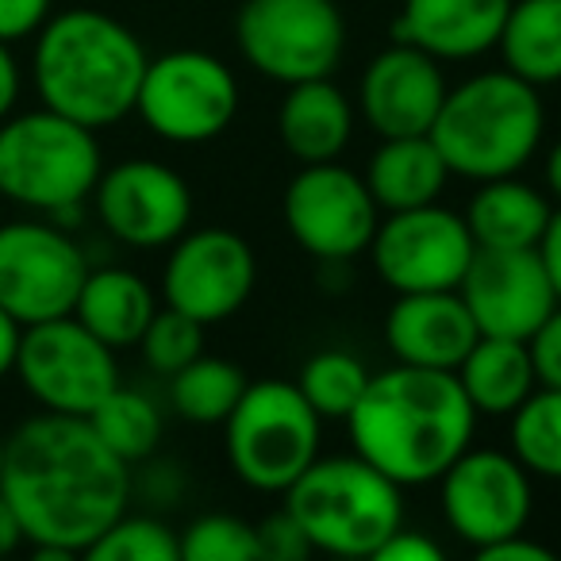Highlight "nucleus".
I'll return each mask as SVG.
<instances>
[{
  "mask_svg": "<svg viewBox=\"0 0 561 561\" xmlns=\"http://www.w3.org/2000/svg\"><path fill=\"white\" fill-rule=\"evenodd\" d=\"M131 466L81 415L43 412L9 435L0 492L39 561L85 553L131 504Z\"/></svg>",
  "mask_w": 561,
  "mask_h": 561,
  "instance_id": "1",
  "label": "nucleus"
},
{
  "mask_svg": "<svg viewBox=\"0 0 561 561\" xmlns=\"http://www.w3.org/2000/svg\"><path fill=\"white\" fill-rule=\"evenodd\" d=\"M354 454L385 477L408 484H431L469 450L477 431V408L469 404L454 369H423L397 362L369 385L346 415Z\"/></svg>",
  "mask_w": 561,
  "mask_h": 561,
  "instance_id": "2",
  "label": "nucleus"
},
{
  "mask_svg": "<svg viewBox=\"0 0 561 561\" xmlns=\"http://www.w3.org/2000/svg\"><path fill=\"white\" fill-rule=\"evenodd\" d=\"M147 62L127 24L96 9H70L35 32L32 81L47 108L101 131L135 112Z\"/></svg>",
  "mask_w": 561,
  "mask_h": 561,
  "instance_id": "3",
  "label": "nucleus"
},
{
  "mask_svg": "<svg viewBox=\"0 0 561 561\" xmlns=\"http://www.w3.org/2000/svg\"><path fill=\"white\" fill-rule=\"evenodd\" d=\"M542 127L546 112L538 89L512 70H489L446 89L427 135L446 170L481 185L519 173L535 158Z\"/></svg>",
  "mask_w": 561,
  "mask_h": 561,
  "instance_id": "4",
  "label": "nucleus"
},
{
  "mask_svg": "<svg viewBox=\"0 0 561 561\" xmlns=\"http://www.w3.org/2000/svg\"><path fill=\"white\" fill-rule=\"evenodd\" d=\"M285 512L297 519L312 550L335 558H374L377 546L404 523L400 484L362 454L316 458L285 489Z\"/></svg>",
  "mask_w": 561,
  "mask_h": 561,
  "instance_id": "5",
  "label": "nucleus"
},
{
  "mask_svg": "<svg viewBox=\"0 0 561 561\" xmlns=\"http://www.w3.org/2000/svg\"><path fill=\"white\" fill-rule=\"evenodd\" d=\"M104 173L96 131L55 108L0 119V196L50 216L85 204Z\"/></svg>",
  "mask_w": 561,
  "mask_h": 561,
  "instance_id": "6",
  "label": "nucleus"
},
{
  "mask_svg": "<svg viewBox=\"0 0 561 561\" xmlns=\"http://www.w3.org/2000/svg\"><path fill=\"white\" fill-rule=\"evenodd\" d=\"M224 427L231 469L257 492H285L320 458L323 420L289 381L247 385Z\"/></svg>",
  "mask_w": 561,
  "mask_h": 561,
  "instance_id": "7",
  "label": "nucleus"
},
{
  "mask_svg": "<svg viewBox=\"0 0 561 561\" xmlns=\"http://www.w3.org/2000/svg\"><path fill=\"white\" fill-rule=\"evenodd\" d=\"M234 39L262 78L297 85L335 73L346 50V20L335 0H242Z\"/></svg>",
  "mask_w": 561,
  "mask_h": 561,
  "instance_id": "8",
  "label": "nucleus"
},
{
  "mask_svg": "<svg viewBox=\"0 0 561 561\" xmlns=\"http://www.w3.org/2000/svg\"><path fill=\"white\" fill-rule=\"evenodd\" d=\"M135 112L165 142H211L239 112V81L208 50H170L147 62Z\"/></svg>",
  "mask_w": 561,
  "mask_h": 561,
  "instance_id": "9",
  "label": "nucleus"
},
{
  "mask_svg": "<svg viewBox=\"0 0 561 561\" xmlns=\"http://www.w3.org/2000/svg\"><path fill=\"white\" fill-rule=\"evenodd\" d=\"M12 374L43 412L81 420L119 385L116 351L73 316L24 328Z\"/></svg>",
  "mask_w": 561,
  "mask_h": 561,
  "instance_id": "10",
  "label": "nucleus"
},
{
  "mask_svg": "<svg viewBox=\"0 0 561 561\" xmlns=\"http://www.w3.org/2000/svg\"><path fill=\"white\" fill-rule=\"evenodd\" d=\"M85 277V250L66 227L50 219L0 227V308H9L24 328L70 316Z\"/></svg>",
  "mask_w": 561,
  "mask_h": 561,
  "instance_id": "11",
  "label": "nucleus"
},
{
  "mask_svg": "<svg viewBox=\"0 0 561 561\" xmlns=\"http://www.w3.org/2000/svg\"><path fill=\"white\" fill-rule=\"evenodd\" d=\"M473 254L477 242L469 234L466 216L438 208V204L385 211V219L374 231V242H369L377 277L392 293L458 289Z\"/></svg>",
  "mask_w": 561,
  "mask_h": 561,
  "instance_id": "12",
  "label": "nucleus"
},
{
  "mask_svg": "<svg viewBox=\"0 0 561 561\" xmlns=\"http://www.w3.org/2000/svg\"><path fill=\"white\" fill-rule=\"evenodd\" d=\"M381 224L366 178L339 162H308L285 188V227L320 262H351L366 254Z\"/></svg>",
  "mask_w": 561,
  "mask_h": 561,
  "instance_id": "13",
  "label": "nucleus"
},
{
  "mask_svg": "<svg viewBox=\"0 0 561 561\" xmlns=\"http://www.w3.org/2000/svg\"><path fill=\"white\" fill-rule=\"evenodd\" d=\"M257 280L254 250L224 227L185 231L162 270V297L196 323H224L250 300Z\"/></svg>",
  "mask_w": 561,
  "mask_h": 561,
  "instance_id": "14",
  "label": "nucleus"
},
{
  "mask_svg": "<svg viewBox=\"0 0 561 561\" xmlns=\"http://www.w3.org/2000/svg\"><path fill=\"white\" fill-rule=\"evenodd\" d=\"M443 515L450 530L473 550L527 530L535 492L515 454L466 450L443 477Z\"/></svg>",
  "mask_w": 561,
  "mask_h": 561,
  "instance_id": "15",
  "label": "nucleus"
},
{
  "mask_svg": "<svg viewBox=\"0 0 561 561\" xmlns=\"http://www.w3.org/2000/svg\"><path fill=\"white\" fill-rule=\"evenodd\" d=\"M93 204L104 231L139 250L173 247L193 224V193L185 178L150 158H127L104 170Z\"/></svg>",
  "mask_w": 561,
  "mask_h": 561,
  "instance_id": "16",
  "label": "nucleus"
},
{
  "mask_svg": "<svg viewBox=\"0 0 561 561\" xmlns=\"http://www.w3.org/2000/svg\"><path fill=\"white\" fill-rule=\"evenodd\" d=\"M458 293L481 335L523 339V343L558 308V293H553L550 277H546V265L535 247L527 250L477 247Z\"/></svg>",
  "mask_w": 561,
  "mask_h": 561,
  "instance_id": "17",
  "label": "nucleus"
},
{
  "mask_svg": "<svg viewBox=\"0 0 561 561\" xmlns=\"http://www.w3.org/2000/svg\"><path fill=\"white\" fill-rule=\"evenodd\" d=\"M443 62L412 43H392L362 73L358 104L366 124L381 139L427 135L446 96Z\"/></svg>",
  "mask_w": 561,
  "mask_h": 561,
  "instance_id": "18",
  "label": "nucleus"
},
{
  "mask_svg": "<svg viewBox=\"0 0 561 561\" xmlns=\"http://www.w3.org/2000/svg\"><path fill=\"white\" fill-rule=\"evenodd\" d=\"M477 339L481 331L458 289L397 293V305L385 316V343L404 366L458 369Z\"/></svg>",
  "mask_w": 561,
  "mask_h": 561,
  "instance_id": "19",
  "label": "nucleus"
},
{
  "mask_svg": "<svg viewBox=\"0 0 561 561\" xmlns=\"http://www.w3.org/2000/svg\"><path fill=\"white\" fill-rule=\"evenodd\" d=\"M512 0H404L392 39L427 50L438 62H469L492 50Z\"/></svg>",
  "mask_w": 561,
  "mask_h": 561,
  "instance_id": "20",
  "label": "nucleus"
},
{
  "mask_svg": "<svg viewBox=\"0 0 561 561\" xmlns=\"http://www.w3.org/2000/svg\"><path fill=\"white\" fill-rule=\"evenodd\" d=\"M277 135L297 162H335L354 135V108L331 78L297 81L277 108Z\"/></svg>",
  "mask_w": 561,
  "mask_h": 561,
  "instance_id": "21",
  "label": "nucleus"
},
{
  "mask_svg": "<svg viewBox=\"0 0 561 561\" xmlns=\"http://www.w3.org/2000/svg\"><path fill=\"white\" fill-rule=\"evenodd\" d=\"M154 312V293L139 273L124 265H104V270H89L70 316L112 351H124V346H139Z\"/></svg>",
  "mask_w": 561,
  "mask_h": 561,
  "instance_id": "22",
  "label": "nucleus"
},
{
  "mask_svg": "<svg viewBox=\"0 0 561 561\" xmlns=\"http://www.w3.org/2000/svg\"><path fill=\"white\" fill-rule=\"evenodd\" d=\"M446 178H450V170H446L431 135L381 139V147L374 150V158L366 165V185L381 211H404V208H420V204H435Z\"/></svg>",
  "mask_w": 561,
  "mask_h": 561,
  "instance_id": "23",
  "label": "nucleus"
},
{
  "mask_svg": "<svg viewBox=\"0 0 561 561\" xmlns=\"http://www.w3.org/2000/svg\"><path fill=\"white\" fill-rule=\"evenodd\" d=\"M454 374L477 415H512L538 389L535 358L523 339L481 335Z\"/></svg>",
  "mask_w": 561,
  "mask_h": 561,
  "instance_id": "24",
  "label": "nucleus"
},
{
  "mask_svg": "<svg viewBox=\"0 0 561 561\" xmlns=\"http://www.w3.org/2000/svg\"><path fill=\"white\" fill-rule=\"evenodd\" d=\"M550 201L538 188L512 178L481 181L466 208V224L477 247L484 250H527L538 247L550 224Z\"/></svg>",
  "mask_w": 561,
  "mask_h": 561,
  "instance_id": "25",
  "label": "nucleus"
},
{
  "mask_svg": "<svg viewBox=\"0 0 561 561\" xmlns=\"http://www.w3.org/2000/svg\"><path fill=\"white\" fill-rule=\"evenodd\" d=\"M504 70L527 85H558L561 81V0H512L500 32Z\"/></svg>",
  "mask_w": 561,
  "mask_h": 561,
  "instance_id": "26",
  "label": "nucleus"
},
{
  "mask_svg": "<svg viewBox=\"0 0 561 561\" xmlns=\"http://www.w3.org/2000/svg\"><path fill=\"white\" fill-rule=\"evenodd\" d=\"M85 420H89V427L101 435V443L108 446L116 458H124L127 466L150 458V454L158 450V443H162V412H158L154 400L139 389L116 385Z\"/></svg>",
  "mask_w": 561,
  "mask_h": 561,
  "instance_id": "27",
  "label": "nucleus"
},
{
  "mask_svg": "<svg viewBox=\"0 0 561 561\" xmlns=\"http://www.w3.org/2000/svg\"><path fill=\"white\" fill-rule=\"evenodd\" d=\"M247 385L250 381L234 362L201 354L170 377V404L188 423H224Z\"/></svg>",
  "mask_w": 561,
  "mask_h": 561,
  "instance_id": "28",
  "label": "nucleus"
},
{
  "mask_svg": "<svg viewBox=\"0 0 561 561\" xmlns=\"http://www.w3.org/2000/svg\"><path fill=\"white\" fill-rule=\"evenodd\" d=\"M512 454L530 477L561 481V389L538 385L512 412Z\"/></svg>",
  "mask_w": 561,
  "mask_h": 561,
  "instance_id": "29",
  "label": "nucleus"
},
{
  "mask_svg": "<svg viewBox=\"0 0 561 561\" xmlns=\"http://www.w3.org/2000/svg\"><path fill=\"white\" fill-rule=\"evenodd\" d=\"M369 385V369L351 351H320L305 362L297 389L320 420H346Z\"/></svg>",
  "mask_w": 561,
  "mask_h": 561,
  "instance_id": "30",
  "label": "nucleus"
},
{
  "mask_svg": "<svg viewBox=\"0 0 561 561\" xmlns=\"http://www.w3.org/2000/svg\"><path fill=\"white\" fill-rule=\"evenodd\" d=\"M93 561H181V538L150 515H119L85 550Z\"/></svg>",
  "mask_w": 561,
  "mask_h": 561,
  "instance_id": "31",
  "label": "nucleus"
},
{
  "mask_svg": "<svg viewBox=\"0 0 561 561\" xmlns=\"http://www.w3.org/2000/svg\"><path fill=\"white\" fill-rule=\"evenodd\" d=\"M181 561H254L262 558L257 527L239 515H201L181 530Z\"/></svg>",
  "mask_w": 561,
  "mask_h": 561,
  "instance_id": "32",
  "label": "nucleus"
},
{
  "mask_svg": "<svg viewBox=\"0 0 561 561\" xmlns=\"http://www.w3.org/2000/svg\"><path fill=\"white\" fill-rule=\"evenodd\" d=\"M139 351L154 374L173 377L178 369H185L188 362L204 354V323L188 320L185 312L165 305L162 312H154L147 331H142Z\"/></svg>",
  "mask_w": 561,
  "mask_h": 561,
  "instance_id": "33",
  "label": "nucleus"
},
{
  "mask_svg": "<svg viewBox=\"0 0 561 561\" xmlns=\"http://www.w3.org/2000/svg\"><path fill=\"white\" fill-rule=\"evenodd\" d=\"M257 542H262V558H273V561H300L308 558L312 542L305 538V530L297 527L289 512H277L257 527Z\"/></svg>",
  "mask_w": 561,
  "mask_h": 561,
  "instance_id": "34",
  "label": "nucleus"
},
{
  "mask_svg": "<svg viewBox=\"0 0 561 561\" xmlns=\"http://www.w3.org/2000/svg\"><path fill=\"white\" fill-rule=\"evenodd\" d=\"M527 346H530V358H535L538 385L561 389V300H558V308L542 320V328L527 339Z\"/></svg>",
  "mask_w": 561,
  "mask_h": 561,
  "instance_id": "35",
  "label": "nucleus"
},
{
  "mask_svg": "<svg viewBox=\"0 0 561 561\" xmlns=\"http://www.w3.org/2000/svg\"><path fill=\"white\" fill-rule=\"evenodd\" d=\"M55 0H0V43H20L50 20Z\"/></svg>",
  "mask_w": 561,
  "mask_h": 561,
  "instance_id": "36",
  "label": "nucleus"
},
{
  "mask_svg": "<svg viewBox=\"0 0 561 561\" xmlns=\"http://www.w3.org/2000/svg\"><path fill=\"white\" fill-rule=\"evenodd\" d=\"M374 558L377 561H438L443 558V550H438V542H431L427 535L408 530L404 523H400V527L392 530L381 546H377Z\"/></svg>",
  "mask_w": 561,
  "mask_h": 561,
  "instance_id": "37",
  "label": "nucleus"
},
{
  "mask_svg": "<svg viewBox=\"0 0 561 561\" xmlns=\"http://www.w3.org/2000/svg\"><path fill=\"white\" fill-rule=\"evenodd\" d=\"M484 561H553V550H546L542 542H535V538H527L519 530V535H507L500 538V542L484 546V550H477Z\"/></svg>",
  "mask_w": 561,
  "mask_h": 561,
  "instance_id": "38",
  "label": "nucleus"
},
{
  "mask_svg": "<svg viewBox=\"0 0 561 561\" xmlns=\"http://www.w3.org/2000/svg\"><path fill=\"white\" fill-rule=\"evenodd\" d=\"M535 250H538V257H542L553 293H558V300H561V208L550 211V224H546V231Z\"/></svg>",
  "mask_w": 561,
  "mask_h": 561,
  "instance_id": "39",
  "label": "nucleus"
},
{
  "mask_svg": "<svg viewBox=\"0 0 561 561\" xmlns=\"http://www.w3.org/2000/svg\"><path fill=\"white\" fill-rule=\"evenodd\" d=\"M20 85H24V78H20V62L12 55V43H0V119L12 116V108L20 101Z\"/></svg>",
  "mask_w": 561,
  "mask_h": 561,
  "instance_id": "40",
  "label": "nucleus"
},
{
  "mask_svg": "<svg viewBox=\"0 0 561 561\" xmlns=\"http://www.w3.org/2000/svg\"><path fill=\"white\" fill-rule=\"evenodd\" d=\"M20 335H24V323L0 308V377H9L16 369V354H20Z\"/></svg>",
  "mask_w": 561,
  "mask_h": 561,
  "instance_id": "41",
  "label": "nucleus"
},
{
  "mask_svg": "<svg viewBox=\"0 0 561 561\" xmlns=\"http://www.w3.org/2000/svg\"><path fill=\"white\" fill-rule=\"evenodd\" d=\"M24 542V527H20V515L16 507L4 500V492H0V553H12L16 546Z\"/></svg>",
  "mask_w": 561,
  "mask_h": 561,
  "instance_id": "42",
  "label": "nucleus"
},
{
  "mask_svg": "<svg viewBox=\"0 0 561 561\" xmlns=\"http://www.w3.org/2000/svg\"><path fill=\"white\" fill-rule=\"evenodd\" d=\"M546 188L561 201V139L553 142L550 158H546Z\"/></svg>",
  "mask_w": 561,
  "mask_h": 561,
  "instance_id": "43",
  "label": "nucleus"
},
{
  "mask_svg": "<svg viewBox=\"0 0 561 561\" xmlns=\"http://www.w3.org/2000/svg\"><path fill=\"white\" fill-rule=\"evenodd\" d=\"M4 454H9V435H0V473H4Z\"/></svg>",
  "mask_w": 561,
  "mask_h": 561,
  "instance_id": "44",
  "label": "nucleus"
}]
</instances>
